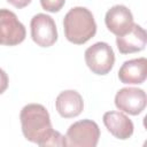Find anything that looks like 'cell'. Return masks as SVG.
<instances>
[{"mask_svg": "<svg viewBox=\"0 0 147 147\" xmlns=\"http://www.w3.org/2000/svg\"><path fill=\"white\" fill-rule=\"evenodd\" d=\"M64 36L75 45H83L96 33V23L93 14L85 7H74L63 20Z\"/></svg>", "mask_w": 147, "mask_h": 147, "instance_id": "2", "label": "cell"}, {"mask_svg": "<svg viewBox=\"0 0 147 147\" xmlns=\"http://www.w3.org/2000/svg\"><path fill=\"white\" fill-rule=\"evenodd\" d=\"M22 133L24 138L38 146H67L65 136L52 126L48 110L40 103L24 106L20 114Z\"/></svg>", "mask_w": 147, "mask_h": 147, "instance_id": "1", "label": "cell"}, {"mask_svg": "<svg viewBox=\"0 0 147 147\" xmlns=\"http://www.w3.org/2000/svg\"><path fill=\"white\" fill-rule=\"evenodd\" d=\"M147 103V95L142 88L123 87L115 95V106L118 110L132 116L141 114Z\"/></svg>", "mask_w": 147, "mask_h": 147, "instance_id": "7", "label": "cell"}, {"mask_svg": "<svg viewBox=\"0 0 147 147\" xmlns=\"http://www.w3.org/2000/svg\"><path fill=\"white\" fill-rule=\"evenodd\" d=\"M8 3H10L11 6H14L15 8L17 9H21V8H24L26 7L28 5H30V2L32 0H6Z\"/></svg>", "mask_w": 147, "mask_h": 147, "instance_id": "15", "label": "cell"}, {"mask_svg": "<svg viewBox=\"0 0 147 147\" xmlns=\"http://www.w3.org/2000/svg\"><path fill=\"white\" fill-rule=\"evenodd\" d=\"M102 121L107 130L117 139L126 140L133 134V122L122 111H107L103 114Z\"/></svg>", "mask_w": 147, "mask_h": 147, "instance_id": "9", "label": "cell"}, {"mask_svg": "<svg viewBox=\"0 0 147 147\" xmlns=\"http://www.w3.org/2000/svg\"><path fill=\"white\" fill-rule=\"evenodd\" d=\"M85 63L95 75H107L115 63V53L111 46L103 41H98L90 46L84 54Z\"/></svg>", "mask_w": 147, "mask_h": 147, "instance_id": "4", "label": "cell"}, {"mask_svg": "<svg viewBox=\"0 0 147 147\" xmlns=\"http://www.w3.org/2000/svg\"><path fill=\"white\" fill-rule=\"evenodd\" d=\"M55 107L61 117L74 118L82 114L84 109V101L77 91L65 90L56 96Z\"/></svg>", "mask_w": 147, "mask_h": 147, "instance_id": "10", "label": "cell"}, {"mask_svg": "<svg viewBox=\"0 0 147 147\" xmlns=\"http://www.w3.org/2000/svg\"><path fill=\"white\" fill-rule=\"evenodd\" d=\"M31 38L40 47H51L57 40V29L54 20L46 14H37L31 18Z\"/></svg>", "mask_w": 147, "mask_h": 147, "instance_id": "6", "label": "cell"}, {"mask_svg": "<svg viewBox=\"0 0 147 147\" xmlns=\"http://www.w3.org/2000/svg\"><path fill=\"white\" fill-rule=\"evenodd\" d=\"M100 139L99 125L92 119H82L69 126L65 133L69 147H95Z\"/></svg>", "mask_w": 147, "mask_h": 147, "instance_id": "3", "label": "cell"}, {"mask_svg": "<svg viewBox=\"0 0 147 147\" xmlns=\"http://www.w3.org/2000/svg\"><path fill=\"white\" fill-rule=\"evenodd\" d=\"M118 78L123 84H142L147 78L146 57H138L125 61L118 70Z\"/></svg>", "mask_w": 147, "mask_h": 147, "instance_id": "12", "label": "cell"}, {"mask_svg": "<svg viewBox=\"0 0 147 147\" xmlns=\"http://www.w3.org/2000/svg\"><path fill=\"white\" fill-rule=\"evenodd\" d=\"M25 26L16 14L9 9H0V45L16 46L25 39Z\"/></svg>", "mask_w": 147, "mask_h": 147, "instance_id": "5", "label": "cell"}, {"mask_svg": "<svg viewBox=\"0 0 147 147\" xmlns=\"http://www.w3.org/2000/svg\"><path fill=\"white\" fill-rule=\"evenodd\" d=\"M65 0H40L42 9L49 13H57L64 6Z\"/></svg>", "mask_w": 147, "mask_h": 147, "instance_id": "13", "label": "cell"}, {"mask_svg": "<svg viewBox=\"0 0 147 147\" xmlns=\"http://www.w3.org/2000/svg\"><path fill=\"white\" fill-rule=\"evenodd\" d=\"M147 42L146 31L139 24H133L131 30L116 38V45L121 54H131L145 49Z\"/></svg>", "mask_w": 147, "mask_h": 147, "instance_id": "11", "label": "cell"}, {"mask_svg": "<svg viewBox=\"0 0 147 147\" xmlns=\"http://www.w3.org/2000/svg\"><path fill=\"white\" fill-rule=\"evenodd\" d=\"M107 29L116 37L127 33L133 26V15L131 10L123 5H115L107 10L105 16Z\"/></svg>", "mask_w": 147, "mask_h": 147, "instance_id": "8", "label": "cell"}, {"mask_svg": "<svg viewBox=\"0 0 147 147\" xmlns=\"http://www.w3.org/2000/svg\"><path fill=\"white\" fill-rule=\"evenodd\" d=\"M8 85H9L8 76H7L6 71L0 68V94H2L8 88Z\"/></svg>", "mask_w": 147, "mask_h": 147, "instance_id": "14", "label": "cell"}]
</instances>
